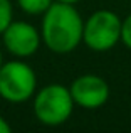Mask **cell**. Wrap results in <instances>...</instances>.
<instances>
[{"label": "cell", "mask_w": 131, "mask_h": 133, "mask_svg": "<svg viewBox=\"0 0 131 133\" xmlns=\"http://www.w3.org/2000/svg\"><path fill=\"white\" fill-rule=\"evenodd\" d=\"M84 20L72 3L54 0L42 15L40 37L56 54H69L82 42Z\"/></svg>", "instance_id": "obj_1"}, {"label": "cell", "mask_w": 131, "mask_h": 133, "mask_svg": "<svg viewBox=\"0 0 131 133\" xmlns=\"http://www.w3.org/2000/svg\"><path fill=\"white\" fill-rule=\"evenodd\" d=\"M74 99L69 88L47 84L34 94V115L46 127H59L71 118Z\"/></svg>", "instance_id": "obj_2"}, {"label": "cell", "mask_w": 131, "mask_h": 133, "mask_svg": "<svg viewBox=\"0 0 131 133\" xmlns=\"http://www.w3.org/2000/svg\"><path fill=\"white\" fill-rule=\"evenodd\" d=\"M123 20L111 10H96L84 22L82 42L91 51L106 52L121 41Z\"/></svg>", "instance_id": "obj_3"}, {"label": "cell", "mask_w": 131, "mask_h": 133, "mask_svg": "<svg viewBox=\"0 0 131 133\" xmlns=\"http://www.w3.org/2000/svg\"><path fill=\"white\" fill-rule=\"evenodd\" d=\"M37 91L34 69L24 61H9L0 66V96L9 103H24Z\"/></svg>", "instance_id": "obj_4"}, {"label": "cell", "mask_w": 131, "mask_h": 133, "mask_svg": "<svg viewBox=\"0 0 131 133\" xmlns=\"http://www.w3.org/2000/svg\"><path fill=\"white\" fill-rule=\"evenodd\" d=\"M2 41L10 54L19 59H25L39 51L42 37L32 24L24 20H12L2 32Z\"/></svg>", "instance_id": "obj_5"}, {"label": "cell", "mask_w": 131, "mask_h": 133, "mask_svg": "<svg viewBox=\"0 0 131 133\" xmlns=\"http://www.w3.org/2000/svg\"><path fill=\"white\" fill-rule=\"evenodd\" d=\"M74 104L84 110H98L109 99V86L101 76L82 74L72 81L71 88Z\"/></svg>", "instance_id": "obj_6"}, {"label": "cell", "mask_w": 131, "mask_h": 133, "mask_svg": "<svg viewBox=\"0 0 131 133\" xmlns=\"http://www.w3.org/2000/svg\"><path fill=\"white\" fill-rule=\"evenodd\" d=\"M54 0H17L22 12L29 15H44L46 10L52 5Z\"/></svg>", "instance_id": "obj_7"}, {"label": "cell", "mask_w": 131, "mask_h": 133, "mask_svg": "<svg viewBox=\"0 0 131 133\" xmlns=\"http://www.w3.org/2000/svg\"><path fill=\"white\" fill-rule=\"evenodd\" d=\"M12 20H13V10L10 0H0V34L7 29V25Z\"/></svg>", "instance_id": "obj_8"}, {"label": "cell", "mask_w": 131, "mask_h": 133, "mask_svg": "<svg viewBox=\"0 0 131 133\" xmlns=\"http://www.w3.org/2000/svg\"><path fill=\"white\" fill-rule=\"evenodd\" d=\"M121 42L125 44L128 49H131V14L123 20V25H121Z\"/></svg>", "instance_id": "obj_9"}, {"label": "cell", "mask_w": 131, "mask_h": 133, "mask_svg": "<svg viewBox=\"0 0 131 133\" xmlns=\"http://www.w3.org/2000/svg\"><path fill=\"white\" fill-rule=\"evenodd\" d=\"M10 125H9V121L5 120L3 116H0V133H10Z\"/></svg>", "instance_id": "obj_10"}, {"label": "cell", "mask_w": 131, "mask_h": 133, "mask_svg": "<svg viewBox=\"0 0 131 133\" xmlns=\"http://www.w3.org/2000/svg\"><path fill=\"white\" fill-rule=\"evenodd\" d=\"M56 2H62V3H77V2H81V0H56Z\"/></svg>", "instance_id": "obj_11"}, {"label": "cell", "mask_w": 131, "mask_h": 133, "mask_svg": "<svg viewBox=\"0 0 131 133\" xmlns=\"http://www.w3.org/2000/svg\"><path fill=\"white\" fill-rule=\"evenodd\" d=\"M3 64V59H2V51H0V66Z\"/></svg>", "instance_id": "obj_12"}]
</instances>
